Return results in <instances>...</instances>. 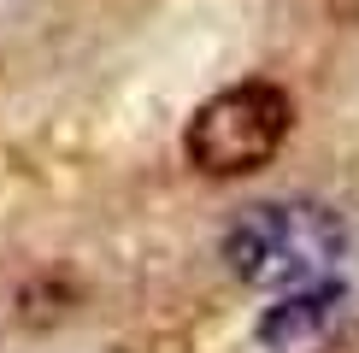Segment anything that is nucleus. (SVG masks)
<instances>
[{"mask_svg": "<svg viewBox=\"0 0 359 353\" xmlns=\"http://www.w3.org/2000/svg\"><path fill=\"white\" fill-rule=\"evenodd\" d=\"M341 254H348V224L318 200H265L224 230V259L253 289L330 283Z\"/></svg>", "mask_w": 359, "mask_h": 353, "instance_id": "1", "label": "nucleus"}, {"mask_svg": "<svg viewBox=\"0 0 359 353\" xmlns=\"http://www.w3.org/2000/svg\"><path fill=\"white\" fill-rule=\"evenodd\" d=\"M318 353H359V324H341V330H336Z\"/></svg>", "mask_w": 359, "mask_h": 353, "instance_id": "4", "label": "nucleus"}, {"mask_svg": "<svg viewBox=\"0 0 359 353\" xmlns=\"http://www.w3.org/2000/svg\"><path fill=\"white\" fill-rule=\"evenodd\" d=\"M341 312V289L336 283H312V289H294L289 300H277L271 312L259 318V342L271 353H294V347H312L324 330L336 324Z\"/></svg>", "mask_w": 359, "mask_h": 353, "instance_id": "3", "label": "nucleus"}, {"mask_svg": "<svg viewBox=\"0 0 359 353\" xmlns=\"http://www.w3.org/2000/svg\"><path fill=\"white\" fill-rule=\"evenodd\" d=\"M289 124L294 106L277 83H236L189 118V159L206 176H248L277 159V147L289 141Z\"/></svg>", "mask_w": 359, "mask_h": 353, "instance_id": "2", "label": "nucleus"}]
</instances>
